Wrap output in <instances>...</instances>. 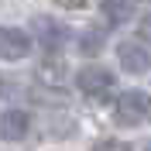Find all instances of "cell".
<instances>
[{"label": "cell", "instance_id": "6da1fadb", "mask_svg": "<svg viewBox=\"0 0 151 151\" xmlns=\"http://www.w3.org/2000/svg\"><path fill=\"white\" fill-rule=\"evenodd\" d=\"M76 86L83 89L89 100H103V96L113 93V86H117V76L103 65H86L76 72Z\"/></svg>", "mask_w": 151, "mask_h": 151}, {"label": "cell", "instance_id": "7a4b0ae2", "mask_svg": "<svg viewBox=\"0 0 151 151\" xmlns=\"http://www.w3.org/2000/svg\"><path fill=\"white\" fill-rule=\"evenodd\" d=\"M117 120L120 124H144L151 120V96L144 89H127V93L117 100Z\"/></svg>", "mask_w": 151, "mask_h": 151}, {"label": "cell", "instance_id": "3957f363", "mask_svg": "<svg viewBox=\"0 0 151 151\" xmlns=\"http://www.w3.org/2000/svg\"><path fill=\"white\" fill-rule=\"evenodd\" d=\"M31 55V35L21 28H0V58L7 62H21Z\"/></svg>", "mask_w": 151, "mask_h": 151}, {"label": "cell", "instance_id": "277c9868", "mask_svg": "<svg viewBox=\"0 0 151 151\" xmlns=\"http://www.w3.org/2000/svg\"><path fill=\"white\" fill-rule=\"evenodd\" d=\"M117 58H120V65L127 69L131 76H144L151 69V52L141 48L137 41H124V45L117 48Z\"/></svg>", "mask_w": 151, "mask_h": 151}, {"label": "cell", "instance_id": "5b68a950", "mask_svg": "<svg viewBox=\"0 0 151 151\" xmlns=\"http://www.w3.org/2000/svg\"><path fill=\"white\" fill-rule=\"evenodd\" d=\"M31 131V117L24 110H4L0 113V141H21Z\"/></svg>", "mask_w": 151, "mask_h": 151}, {"label": "cell", "instance_id": "8992f818", "mask_svg": "<svg viewBox=\"0 0 151 151\" xmlns=\"http://www.w3.org/2000/svg\"><path fill=\"white\" fill-rule=\"evenodd\" d=\"M35 35L41 38L45 48H62L69 41V28H62V24H55L48 17H35Z\"/></svg>", "mask_w": 151, "mask_h": 151}, {"label": "cell", "instance_id": "52a82bcc", "mask_svg": "<svg viewBox=\"0 0 151 151\" xmlns=\"http://www.w3.org/2000/svg\"><path fill=\"white\" fill-rule=\"evenodd\" d=\"M134 14V0H103V17L110 24H127Z\"/></svg>", "mask_w": 151, "mask_h": 151}, {"label": "cell", "instance_id": "ba28073f", "mask_svg": "<svg viewBox=\"0 0 151 151\" xmlns=\"http://www.w3.org/2000/svg\"><path fill=\"white\" fill-rule=\"evenodd\" d=\"M100 48H103V31H100V28L79 35V52H83V55H96Z\"/></svg>", "mask_w": 151, "mask_h": 151}, {"label": "cell", "instance_id": "9c48e42d", "mask_svg": "<svg viewBox=\"0 0 151 151\" xmlns=\"http://www.w3.org/2000/svg\"><path fill=\"white\" fill-rule=\"evenodd\" d=\"M93 151H131V144L127 141H100V144H93Z\"/></svg>", "mask_w": 151, "mask_h": 151}, {"label": "cell", "instance_id": "30bf717a", "mask_svg": "<svg viewBox=\"0 0 151 151\" xmlns=\"http://www.w3.org/2000/svg\"><path fill=\"white\" fill-rule=\"evenodd\" d=\"M137 35H141V41H148V45H151V14L137 24Z\"/></svg>", "mask_w": 151, "mask_h": 151}, {"label": "cell", "instance_id": "8fae6325", "mask_svg": "<svg viewBox=\"0 0 151 151\" xmlns=\"http://www.w3.org/2000/svg\"><path fill=\"white\" fill-rule=\"evenodd\" d=\"M62 7H86V0H58Z\"/></svg>", "mask_w": 151, "mask_h": 151}, {"label": "cell", "instance_id": "7c38bea8", "mask_svg": "<svg viewBox=\"0 0 151 151\" xmlns=\"http://www.w3.org/2000/svg\"><path fill=\"white\" fill-rule=\"evenodd\" d=\"M0 89H4V79H0Z\"/></svg>", "mask_w": 151, "mask_h": 151}]
</instances>
